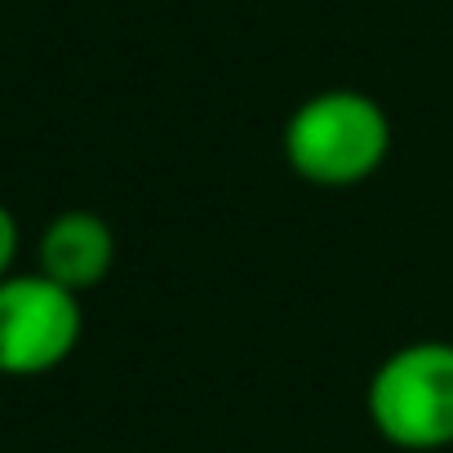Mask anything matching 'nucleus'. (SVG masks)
Instances as JSON below:
<instances>
[{
	"mask_svg": "<svg viewBox=\"0 0 453 453\" xmlns=\"http://www.w3.org/2000/svg\"><path fill=\"white\" fill-rule=\"evenodd\" d=\"M387 151L391 120L360 89H320L285 125V160L316 187H356L382 169Z\"/></svg>",
	"mask_w": 453,
	"mask_h": 453,
	"instance_id": "obj_1",
	"label": "nucleus"
},
{
	"mask_svg": "<svg viewBox=\"0 0 453 453\" xmlns=\"http://www.w3.org/2000/svg\"><path fill=\"white\" fill-rule=\"evenodd\" d=\"M373 431L409 453L453 444V342H409L391 351L365 395Z\"/></svg>",
	"mask_w": 453,
	"mask_h": 453,
	"instance_id": "obj_2",
	"label": "nucleus"
},
{
	"mask_svg": "<svg viewBox=\"0 0 453 453\" xmlns=\"http://www.w3.org/2000/svg\"><path fill=\"white\" fill-rule=\"evenodd\" d=\"M85 334L81 294L54 285L50 276H5L0 280V373L41 378L58 369Z\"/></svg>",
	"mask_w": 453,
	"mask_h": 453,
	"instance_id": "obj_3",
	"label": "nucleus"
},
{
	"mask_svg": "<svg viewBox=\"0 0 453 453\" xmlns=\"http://www.w3.org/2000/svg\"><path fill=\"white\" fill-rule=\"evenodd\" d=\"M36 272L72 294L98 289L116 267V232L94 209H63L36 241Z\"/></svg>",
	"mask_w": 453,
	"mask_h": 453,
	"instance_id": "obj_4",
	"label": "nucleus"
},
{
	"mask_svg": "<svg viewBox=\"0 0 453 453\" xmlns=\"http://www.w3.org/2000/svg\"><path fill=\"white\" fill-rule=\"evenodd\" d=\"M14 258H19V218L10 213V204H0V280L14 276Z\"/></svg>",
	"mask_w": 453,
	"mask_h": 453,
	"instance_id": "obj_5",
	"label": "nucleus"
}]
</instances>
